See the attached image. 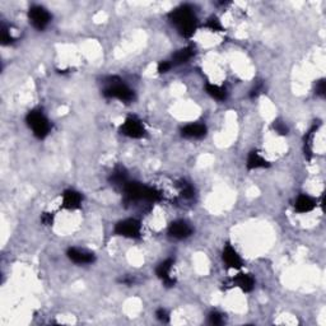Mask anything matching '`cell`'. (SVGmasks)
<instances>
[{
    "label": "cell",
    "instance_id": "4fadbf2b",
    "mask_svg": "<svg viewBox=\"0 0 326 326\" xmlns=\"http://www.w3.org/2000/svg\"><path fill=\"white\" fill-rule=\"evenodd\" d=\"M181 135L187 139H202L207 135V126L204 124H190L181 129Z\"/></svg>",
    "mask_w": 326,
    "mask_h": 326
},
{
    "label": "cell",
    "instance_id": "ac0fdd59",
    "mask_svg": "<svg viewBox=\"0 0 326 326\" xmlns=\"http://www.w3.org/2000/svg\"><path fill=\"white\" fill-rule=\"evenodd\" d=\"M110 182H111L112 185H120V186L124 187L125 184L127 182L126 170L121 166H117L116 169L111 172V176H110Z\"/></svg>",
    "mask_w": 326,
    "mask_h": 326
},
{
    "label": "cell",
    "instance_id": "2e32d148",
    "mask_svg": "<svg viewBox=\"0 0 326 326\" xmlns=\"http://www.w3.org/2000/svg\"><path fill=\"white\" fill-rule=\"evenodd\" d=\"M246 166L249 170H257V169H268L270 166L269 162L260 154L257 150H252L250 152L249 157H247Z\"/></svg>",
    "mask_w": 326,
    "mask_h": 326
},
{
    "label": "cell",
    "instance_id": "9c48e42d",
    "mask_svg": "<svg viewBox=\"0 0 326 326\" xmlns=\"http://www.w3.org/2000/svg\"><path fill=\"white\" fill-rule=\"evenodd\" d=\"M174 259H166L165 262L160 263L159 265L155 269V273H157V277L162 280V283L166 287H174L176 280L171 277V270L172 267H174Z\"/></svg>",
    "mask_w": 326,
    "mask_h": 326
},
{
    "label": "cell",
    "instance_id": "277c9868",
    "mask_svg": "<svg viewBox=\"0 0 326 326\" xmlns=\"http://www.w3.org/2000/svg\"><path fill=\"white\" fill-rule=\"evenodd\" d=\"M104 96L107 99H116L122 102H132L135 99V92L132 88L126 86V84L121 83L120 80L117 82H110L109 86L105 88Z\"/></svg>",
    "mask_w": 326,
    "mask_h": 326
},
{
    "label": "cell",
    "instance_id": "484cf974",
    "mask_svg": "<svg viewBox=\"0 0 326 326\" xmlns=\"http://www.w3.org/2000/svg\"><path fill=\"white\" fill-rule=\"evenodd\" d=\"M316 94L320 97H325V91H326V86H325V79H320L316 83Z\"/></svg>",
    "mask_w": 326,
    "mask_h": 326
},
{
    "label": "cell",
    "instance_id": "ffe728a7",
    "mask_svg": "<svg viewBox=\"0 0 326 326\" xmlns=\"http://www.w3.org/2000/svg\"><path fill=\"white\" fill-rule=\"evenodd\" d=\"M318 126H320V121H317V124H313L305 137V155L307 157V159H311V154H312L313 137H315V133L317 132Z\"/></svg>",
    "mask_w": 326,
    "mask_h": 326
},
{
    "label": "cell",
    "instance_id": "5bb4252c",
    "mask_svg": "<svg viewBox=\"0 0 326 326\" xmlns=\"http://www.w3.org/2000/svg\"><path fill=\"white\" fill-rule=\"evenodd\" d=\"M232 285L238 287L240 289H242L243 292H251L255 287V279L251 274L241 273V274L236 275V277L233 278Z\"/></svg>",
    "mask_w": 326,
    "mask_h": 326
},
{
    "label": "cell",
    "instance_id": "4316f807",
    "mask_svg": "<svg viewBox=\"0 0 326 326\" xmlns=\"http://www.w3.org/2000/svg\"><path fill=\"white\" fill-rule=\"evenodd\" d=\"M155 316H157V318L160 322H169L170 321L169 313H167L166 310H163V308H158L157 312H155Z\"/></svg>",
    "mask_w": 326,
    "mask_h": 326
},
{
    "label": "cell",
    "instance_id": "44dd1931",
    "mask_svg": "<svg viewBox=\"0 0 326 326\" xmlns=\"http://www.w3.org/2000/svg\"><path fill=\"white\" fill-rule=\"evenodd\" d=\"M180 192H181V197L185 198V199H191L194 198V187L190 184H187L186 181H181L180 184Z\"/></svg>",
    "mask_w": 326,
    "mask_h": 326
},
{
    "label": "cell",
    "instance_id": "603a6c76",
    "mask_svg": "<svg viewBox=\"0 0 326 326\" xmlns=\"http://www.w3.org/2000/svg\"><path fill=\"white\" fill-rule=\"evenodd\" d=\"M209 322L212 325H222L224 322V318H223L222 313H219L218 311H213L209 315Z\"/></svg>",
    "mask_w": 326,
    "mask_h": 326
},
{
    "label": "cell",
    "instance_id": "8992f818",
    "mask_svg": "<svg viewBox=\"0 0 326 326\" xmlns=\"http://www.w3.org/2000/svg\"><path fill=\"white\" fill-rule=\"evenodd\" d=\"M120 134L127 138H133V139H142L147 134V130L138 117L129 116L120 126Z\"/></svg>",
    "mask_w": 326,
    "mask_h": 326
},
{
    "label": "cell",
    "instance_id": "7402d4cb",
    "mask_svg": "<svg viewBox=\"0 0 326 326\" xmlns=\"http://www.w3.org/2000/svg\"><path fill=\"white\" fill-rule=\"evenodd\" d=\"M205 27H207V28H209L210 31H213V32H223L224 31L222 23H220V21L217 18V17H212V18L208 19Z\"/></svg>",
    "mask_w": 326,
    "mask_h": 326
},
{
    "label": "cell",
    "instance_id": "83f0119b",
    "mask_svg": "<svg viewBox=\"0 0 326 326\" xmlns=\"http://www.w3.org/2000/svg\"><path fill=\"white\" fill-rule=\"evenodd\" d=\"M172 68V64L170 61H160L158 64V73H167Z\"/></svg>",
    "mask_w": 326,
    "mask_h": 326
},
{
    "label": "cell",
    "instance_id": "e0dca14e",
    "mask_svg": "<svg viewBox=\"0 0 326 326\" xmlns=\"http://www.w3.org/2000/svg\"><path fill=\"white\" fill-rule=\"evenodd\" d=\"M194 56V49L191 46L184 47V49H180L179 51H176L172 56V65H181L185 64V62L189 61L191 57Z\"/></svg>",
    "mask_w": 326,
    "mask_h": 326
},
{
    "label": "cell",
    "instance_id": "8fae6325",
    "mask_svg": "<svg viewBox=\"0 0 326 326\" xmlns=\"http://www.w3.org/2000/svg\"><path fill=\"white\" fill-rule=\"evenodd\" d=\"M82 200H83V197H82L80 192L75 191V190H72V189L65 190V191L62 192L61 207L68 210H75L80 207Z\"/></svg>",
    "mask_w": 326,
    "mask_h": 326
},
{
    "label": "cell",
    "instance_id": "ba28073f",
    "mask_svg": "<svg viewBox=\"0 0 326 326\" xmlns=\"http://www.w3.org/2000/svg\"><path fill=\"white\" fill-rule=\"evenodd\" d=\"M222 259L228 269H241L243 267L242 259H241L238 252L235 250V247L232 245H230V243H227L224 249H223Z\"/></svg>",
    "mask_w": 326,
    "mask_h": 326
},
{
    "label": "cell",
    "instance_id": "cb8c5ba5",
    "mask_svg": "<svg viewBox=\"0 0 326 326\" xmlns=\"http://www.w3.org/2000/svg\"><path fill=\"white\" fill-rule=\"evenodd\" d=\"M273 127H274L275 132L279 133L280 135H287L288 134L287 125H285L283 121H280V120H275V121L273 122Z\"/></svg>",
    "mask_w": 326,
    "mask_h": 326
},
{
    "label": "cell",
    "instance_id": "d6986e66",
    "mask_svg": "<svg viewBox=\"0 0 326 326\" xmlns=\"http://www.w3.org/2000/svg\"><path fill=\"white\" fill-rule=\"evenodd\" d=\"M205 92H207L212 99L217 100V101H224V100L227 99V91H225V88L217 86V84L208 83L207 86H205Z\"/></svg>",
    "mask_w": 326,
    "mask_h": 326
},
{
    "label": "cell",
    "instance_id": "5b68a950",
    "mask_svg": "<svg viewBox=\"0 0 326 326\" xmlns=\"http://www.w3.org/2000/svg\"><path fill=\"white\" fill-rule=\"evenodd\" d=\"M114 232L117 236H122L126 238H140L142 236V224L138 219L134 218H127V219L120 220L116 223L114 228Z\"/></svg>",
    "mask_w": 326,
    "mask_h": 326
},
{
    "label": "cell",
    "instance_id": "6da1fadb",
    "mask_svg": "<svg viewBox=\"0 0 326 326\" xmlns=\"http://www.w3.org/2000/svg\"><path fill=\"white\" fill-rule=\"evenodd\" d=\"M169 19L171 21V23L176 27L179 34L181 35V36L186 37V39H190V37L195 34V31H197V14H195L194 9L190 6H187V4L179 7V8L170 12Z\"/></svg>",
    "mask_w": 326,
    "mask_h": 326
},
{
    "label": "cell",
    "instance_id": "7a4b0ae2",
    "mask_svg": "<svg viewBox=\"0 0 326 326\" xmlns=\"http://www.w3.org/2000/svg\"><path fill=\"white\" fill-rule=\"evenodd\" d=\"M125 197L130 202H139V200H145V202H159L162 200V194L154 187L147 186L140 182L127 181L124 186Z\"/></svg>",
    "mask_w": 326,
    "mask_h": 326
},
{
    "label": "cell",
    "instance_id": "7c38bea8",
    "mask_svg": "<svg viewBox=\"0 0 326 326\" xmlns=\"http://www.w3.org/2000/svg\"><path fill=\"white\" fill-rule=\"evenodd\" d=\"M67 255L68 257H69V260H72L75 264L80 265L92 264V263L96 260V257H94V255L92 254V252H87L84 251V250L75 249V247H72V249L68 250Z\"/></svg>",
    "mask_w": 326,
    "mask_h": 326
},
{
    "label": "cell",
    "instance_id": "3957f363",
    "mask_svg": "<svg viewBox=\"0 0 326 326\" xmlns=\"http://www.w3.org/2000/svg\"><path fill=\"white\" fill-rule=\"evenodd\" d=\"M27 125L32 129L34 135L39 139H45L49 135L50 130H51V124H50L49 119L45 116L42 110L35 109L27 114L26 116Z\"/></svg>",
    "mask_w": 326,
    "mask_h": 326
},
{
    "label": "cell",
    "instance_id": "d4e9b609",
    "mask_svg": "<svg viewBox=\"0 0 326 326\" xmlns=\"http://www.w3.org/2000/svg\"><path fill=\"white\" fill-rule=\"evenodd\" d=\"M13 37H12L11 32L6 28V27H2V44L3 45H11L13 42Z\"/></svg>",
    "mask_w": 326,
    "mask_h": 326
},
{
    "label": "cell",
    "instance_id": "30bf717a",
    "mask_svg": "<svg viewBox=\"0 0 326 326\" xmlns=\"http://www.w3.org/2000/svg\"><path fill=\"white\" fill-rule=\"evenodd\" d=\"M169 235L175 240H185L192 235V228L185 220H175L169 225Z\"/></svg>",
    "mask_w": 326,
    "mask_h": 326
},
{
    "label": "cell",
    "instance_id": "52a82bcc",
    "mask_svg": "<svg viewBox=\"0 0 326 326\" xmlns=\"http://www.w3.org/2000/svg\"><path fill=\"white\" fill-rule=\"evenodd\" d=\"M29 23L39 31H44L51 21V14L41 6H34L28 11Z\"/></svg>",
    "mask_w": 326,
    "mask_h": 326
},
{
    "label": "cell",
    "instance_id": "f1b7e54d",
    "mask_svg": "<svg viewBox=\"0 0 326 326\" xmlns=\"http://www.w3.org/2000/svg\"><path fill=\"white\" fill-rule=\"evenodd\" d=\"M41 222L45 225H51L54 223V215H52V213H44L41 217Z\"/></svg>",
    "mask_w": 326,
    "mask_h": 326
},
{
    "label": "cell",
    "instance_id": "9a60e30c",
    "mask_svg": "<svg viewBox=\"0 0 326 326\" xmlns=\"http://www.w3.org/2000/svg\"><path fill=\"white\" fill-rule=\"evenodd\" d=\"M316 208V200L307 194H301L295 203V210L297 213H308Z\"/></svg>",
    "mask_w": 326,
    "mask_h": 326
}]
</instances>
